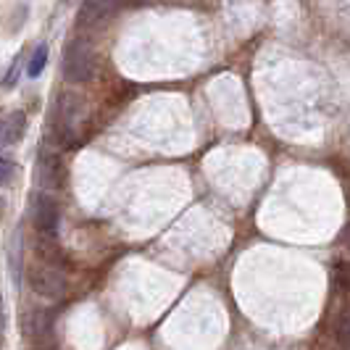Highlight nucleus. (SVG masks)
<instances>
[{"mask_svg": "<svg viewBox=\"0 0 350 350\" xmlns=\"http://www.w3.org/2000/svg\"><path fill=\"white\" fill-rule=\"evenodd\" d=\"M58 158H45L42 161V169H40V174H42V185H48V187H55L58 185Z\"/></svg>", "mask_w": 350, "mask_h": 350, "instance_id": "nucleus-7", "label": "nucleus"}, {"mask_svg": "<svg viewBox=\"0 0 350 350\" xmlns=\"http://www.w3.org/2000/svg\"><path fill=\"white\" fill-rule=\"evenodd\" d=\"M0 142H3V124H0Z\"/></svg>", "mask_w": 350, "mask_h": 350, "instance_id": "nucleus-11", "label": "nucleus"}, {"mask_svg": "<svg viewBox=\"0 0 350 350\" xmlns=\"http://www.w3.org/2000/svg\"><path fill=\"white\" fill-rule=\"evenodd\" d=\"M14 172H16V163H14L11 158H3V156H0V187H3L5 182H11Z\"/></svg>", "mask_w": 350, "mask_h": 350, "instance_id": "nucleus-8", "label": "nucleus"}, {"mask_svg": "<svg viewBox=\"0 0 350 350\" xmlns=\"http://www.w3.org/2000/svg\"><path fill=\"white\" fill-rule=\"evenodd\" d=\"M27 132V116L21 111H14L8 122L3 124V142H18Z\"/></svg>", "mask_w": 350, "mask_h": 350, "instance_id": "nucleus-5", "label": "nucleus"}, {"mask_svg": "<svg viewBox=\"0 0 350 350\" xmlns=\"http://www.w3.org/2000/svg\"><path fill=\"white\" fill-rule=\"evenodd\" d=\"M340 345L348 348V319H345V316H342V321H340Z\"/></svg>", "mask_w": 350, "mask_h": 350, "instance_id": "nucleus-9", "label": "nucleus"}, {"mask_svg": "<svg viewBox=\"0 0 350 350\" xmlns=\"http://www.w3.org/2000/svg\"><path fill=\"white\" fill-rule=\"evenodd\" d=\"M92 74H95V53L90 48V42L71 40L64 51V77L74 85H82L92 79Z\"/></svg>", "mask_w": 350, "mask_h": 350, "instance_id": "nucleus-1", "label": "nucleus"}, {"mask_svg": "<svg viewBox=\"0 0 350 350\" xmlns=\"http://www.w3.org/2000/svg\"><path fill=\"white\" fill-rule=\"evenodd\" d=\"M37 229L45 234V237H55L58 234V206L55 200L48 195H40L37 198V213H35Z\"/></svg>", "mask_w": 350, "mask_h": 350, "instance_id": "nucleus-3", "label": "nucleus"}, {"mask_svg": "<svg viewBox=\"0 0 350 350\" xmlns=\"http://www.w3.org/2000/svg\"><path fill=\"white\" fill-rule=\"evenodd\" d=\"M58 282H64V280H61L55 271L42 269V271H35V277H32V287H35V293H40V295L55 298V295L64 290V284H58Z\"/></svg>", "mask_w": 350, "mask_h": 350, "instance_id": "nucleus-4", "label": "nucleus"}, {"mask_svg": "<svg viewBox=\"0 0 350 350\" xmlns=\"http://www.w3.org/2000/svg\"><path fill=\"white\" fill-rule=\"evenodd\" d=\"M16 77H18V64H14V66H11V71H8V77H5V88H11Z\"/></svg>", "mask_w": 350, "mask_h": 350, "instance_id": "nucleus-10", "label": "nucleus"}, {"mask_svg": "<svg viewBox=\"0 0 350 350\" xmlns=\"http://www.w3.org/2000/svg\"><path fill=\"white\" fill-rule=\"evenodd\" d=\"M45 64H48V45H37L35 53H32V61H29L27 74H29L32 79H37V77L42 74V69H45Z\"/></svg>", "mask_w": 350, "mask_h": 350, "instance_id": "nucleus-6", "label": "nucleus"}, {"mask_svg": "<svg viewBox=\"0 0 350 350\" xmlns=\"http://www.w3.org/2000/svg\"><path fill=\"white\" fill-rule=\"evenodd\" d=\"M122 5V0H85L77 21L79 27H95V24H103L108 18L116 14V8Z\"/></svg>", "mask_w": 350, "mask_h": 350, "instance_id": "nucleus-2", "label": "nucleus"}]
</instances>
